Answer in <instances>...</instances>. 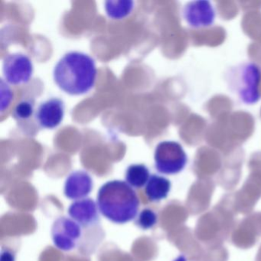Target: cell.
I'll list each match as a JSON object with an SVG mask.
<instances>
[{"label":"cell","mask_w":261,"mask_h":261,"mask_svg":"<svg viewBox=\"0 0 261 261\" xmlns=\"http://www.w3.org/2000/svg\"><path fill=\"white\" fill-rule=\"evenodd\" d=\"M97 70L95 62L80 51L66 53L53 70L55 83L70 95H82L95 85Z\"/></svg>","instance_id":"1"},{"label":"cell","mask_w":261,"mask_h":261,"mask_svg":"<svg viewBox=\"0 0 261 261\" xmlns=\"http://www.w3.org/2000/svg\"><path fill=\"white\" fill-rule=\"evenodd\" d=\"M96 202L100 213L117 224H126L136 219L140 205L137 192L122 180L105 183L97 192Z\"/></svg>","instance_id":"2"},{"label":"cell","mask_w":261,"mask_h":261,"mask_svg":"<svg viewBox=\"0 0 261 261\" xmlns=\"http://www.w3.org/2000/svg\"><path fill=\"white\" fill-rule=\"evenodd\" d=\"M227 75L229 88L241 102L252 105L259 101L261 69L257 65L253 62L240 64L230 68Z\"/></svg>","instance_id":"3"},{"label":"cell","mask_w":261,"mask_h":261,"mask_svg":"<svg viewBox=\"0 0 261 261\" xmlns=\"http://www.w3.org/2000/svg\"><path fill=\"white\" fill-rule=\"evenodd\" d=\"M156 170L165 175H175L186 167L187 155L178 142L163 141L159 143L154 154Z\"/></svg>","instance_id":"4"},{"label":"cell","mask_w":261,"mask_h":261,"mask_svg":"<svg viewBox=\"0 0 261 261\" xmlns=\"http://www.w3.org/2000/svg\"><path fill=\"white\" fill-rule=\"evenodd\" d=\"M82 236V227L68 217H59L51 227L53 244L62 251H71L77 247Z\"/></svg>","instance_id":"5"},{"label":"cell","mask_w":261,"mask_h":261,"mask_svg":"<svg viewBox=\"0 0 261 261\" xmlns=\"http://www.w3.org/2000/svg\"><path fill=\"white\" fill-rule=\"evenodd\" d=\"M3 72L6 82L10 85L27 84L33 76V62L22 53L7 55L3 62Z\"/></svg>","instance_id":"6"},{"label":"cell","mask_w":261,"mask_h":261,"mask_svg":"<svg viewBox=\"0 0 261 261\" xmlns=\"http://www.w3.org/2000/svg\"><path fill=\"white\" fill-rule=\"evenodd\" d=\"M183 16L189 27L201 29L212 27L215 22L216 14L210 1L197 0L185 6Z\"/></svg>","instance_id":"7"},{"label":"cell","mask_w":261,"mask_h":261,"mask_svg":"<svg viewBox=\"0 0 261 261\" xmlns=\"http://www.w3.org/2000/svg\"><path fill=\"white\" fill-rule=\"evenodd\" d=\"M65 116V103L58 97H53L41 103L37 108L36 119L45 129H53L62 123Z\"/></svg>","instance_id":"8"},{"label":"cell","mask_w":261,"mask_h":261,"mask_svg":"<svg viewBox=\"0 0 261 261\" xmlns=\"http://www.w3.org/2000/svg\"><path fill=\"white\" fill-rule=\"evenodd\" d=\"M99 209L97 202L91 198L74 201L68 207V215L71 219L77 223L82 227H93L98 224Z\"/></svg>","instance_id":"9"},{"label":"cell","mask_w":261,"mask_h":261,"mask_svg":"<svg viewBox=\"0 0 261 261\" xmlns=\"http://www.w3.org/2000/svg\"><path fill=\"white\" fill-rule=\"evenodd\" d=\"M94 182L89 173L83 170L74 171L65 180L64 194L68 199H84L91 194Z\"/></svg>","instance_id":"10"},{"label":"cell","mask_w":261,"mask_h":261,"mask_svg":"<svg viewBox=\"0 0 261 261\" xmlns=\"http://www.w3.org/2000/svg\"><path fill=\"white\" fill-rule=\"evenodd\" d=\"M171 189V182L169 179L161 175H150L147 184L145 186V194L149 201L159 202L167 198Z\"/></svg>","instance_id":"11"},{"label":"cell","mask_w":261,"mask_h":261,"mask_svg":"<svg viewBox=\"0 0 261 261\" xmlns=\"http://www.w3.org/2000/svg\"><path fill=\"white\" fill-rule=\"evenodd\" d=\"M149 178L150 172L144 164L130 165L125 174L126 182L134 189H141L146 186Z\"/></svg>","instance_id":"12"},{"label":"cell","mask_w":261,"mask_h":261,"mask_svg":"<svg viewBox=\"0 0 261 261\" xmlns=\"http://www.w3.org/2000/svg\"><path fill=\"white\" fill-rule=\"evenodd\" d=\"M134 5L130 0H109L105 2V10L110 18L122 19L130 14Z\"/></svg>","instance_id":"13"},{"label":"cell","mask_w":261,"mask_h":261,"mask_svg":"<svg viewBox=\"0 0 261 261\" xmlns=\"http://www.w3.org/2000/svg\"><path fill=\"white\" fill-rule=\"evenodd\" d=\"M158 217L156 213L150 208H144L136 218L135 223L137 227L143 230H149L156 224Z\"/></svg>","instance_id":"14"},{"label":"cell","mask_w":261,"mask_h":261,"mask_svg":"<svg viewBox=\"0 0 261 261\" xmlns=\"http://www.w3.org/2000/svg\"><path fill=\"white\" fill-rule=\"evenodd\" d=\"M35 103L32 100H25L18 103L13 111V117L18 120L30 119L34 114Z\"/></svg>","instance_id":"15"},{"label":"cell","mask_w":261,"mask_h":261,"mask_svg":"<svg viewBox=\"0 0 261 261\" xmlns=\"http://www.w3.org/2000/svg\"><path fill=\"white\" fill-rule=\"evenodd\" d=\"M13 94L9 85L4 82V79L1 80V112H4L11 103Z\"/></svg>","instance_id":"16"},{"label":"cell","mask_w":261,"mask_h":261,"mask_svg":"<svg viewBox=\"0 0 261 261\" xmlns=\"http://www.w3.org/2000/svg\"><path fill=\"white\" fill-rule=\"evenodd\" d=\"M0 261H16V253L10 249H2L0 254Z\"/></svg>","instance_id":"17"}]
</instances>
